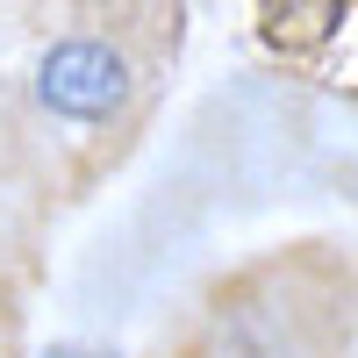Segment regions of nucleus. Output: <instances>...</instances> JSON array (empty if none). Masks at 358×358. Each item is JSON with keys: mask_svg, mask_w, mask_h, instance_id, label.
Returning a JSON list of instances; mask_svg holds the SVG:
<instances>
[{"mask_svg": "<svg viewBox=\"0 0 358 358\" xmlns=\"http://www.w3.org/2000/svg\"><path fill=\"white\" fill-rule=\"evenodd\" d=\"M36 101L57 122H108L129 101V57L101 36H65L36 57Z\"/></svg>", "mask_w": 358, "mask_h": 358, "instance_id": "f257e3e1", "label": "nucleus"}, {"mask_svg": "<svg viewBox=\"0 0 358 358\" xmlns=\"http://www.w3.org/2000/svg\"><path fill=\"white\" fill-rule=\"evenodd\" d=\"M265 36H273L280 50H308L315 43V72L330 86H358V8H337V0L273 8L265 15Z\"/></svg>", "mask_w": 358, "mask_h": 358, "instance_id": "f03ea898", "label": "nucleus"}, {"mask_svg": "<svg viewBox=\"0 0 358 358\" xmlns=\"http://www.w3.org/2000/svg\"><path fill=\"white\" fill-rule=\"evenodd\" d=\"M50 358H94V351H50Z\"/></svg>", "mask_w": 358, "mask_h": 358, "instance_id": "7ed1b4c3", "label": "nucleus"}]
</instances>
